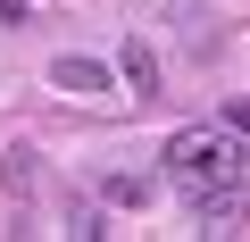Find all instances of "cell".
<instances>
[{
    "instance_id": "obj_1",
    "label": "cell",
    "mask_w": 250,
    "mask_h": 242,
    "mask_svg": "<svg viewBox=\"0 0 250 242\" xmlns=\"http://www.w3.org/2000/svg\"><path fill=\"white\" fill-rule=\"evenodd\" d=\"M167 176H175V192H184V200H208V192L250 184L242 126H175V134H167Z\"/></svg>"
},
{
    "instance_id": "obj_2",
    "label": "cell",
    "mask_w": 250,
    "mask_h": 242,
    "mask_svg": "<svg viewBox=\"0 0 250 242\" xmlns=\"http://www.w3.org/2000/svg\"><path fill=\"white\" fill-rule=\"evenodd\" d=\"M50 84H59L67 100H108V92H117V84H108V59H83V50L50 59Z\"/></svg>"
},
{
    "instance_id": "obj_3",
    "label": "cell",
    "mask_w": 250,
    "mask_h": 242,
    "mask_svg": "<svg viewBox=\"0 0 250 242\" xmlns=\"http://www.w3.org/2000/svg\"><path fill=\"white\" fill-rule=\"evenodd\" d=\"M250 217V184H233V192H208V200H192V225L200 234H233Z\"/></svg>"
},
{
    "instance_id": "obj_4",
    "label": "cell",
    "mask_w": 250,
    "mask_h": 242,
    "mask_svg": "<svg viewBox=\"0 0 250 242\" xmlns=\"http://www.w3.org/2000/svg\"><path fill=\"white\" fill-rule=\"evenodd\" d=\"M125 75H134V84H142V92H150V84H159V67H150V50H142V42H125Z\"/></svg>"
},
{
    "instance_id": "obj_5",
    "label": "cell",
    "mask_w": 250,
    "mask_h": 242,
    "mask_svg": "<svg viewBox=\"0 0 250 242\" xmlns=\"http://www.w3.org/2000/svg\"><path fill=\"white\" fill-rule=\"evenodd\" d=\"M233 126H242V134H250V92H242V100H233Z\"/></svg>"
},
{
    "instance_id": "obj_6",
    "label": "cell",
    "mask_w": 250,
    "mask_h": 242,
    "mask_svg": "<svg viewBox=\"0 0 250 242\" xmlns=\"http://www.w3.org/2000/svg\"><path fill=\"white\" fill-rule=\"evenodd\" d=\"M0 17H25V0H0Z\"/></svg>"
}]
</instances>
